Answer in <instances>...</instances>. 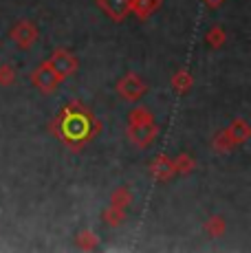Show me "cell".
Listing matches in <instances>:
<instances>
[{
	"instance_id": "277c9868",
	"label": "cell",
	"mask_w": 251,
	"mask_h": 253,
	"mask_svg": "<svg viewBox=\"0 0 251 253\" xmlns=\"http://www.w3.org/2000/svg\"><path fill=\"white\" fill-rule=\"evenodd\" d=\"M49 64H51V69L55 71V75L60 77V82L73 77L77 73V69H80L77 57L71 51H66V48H53V53L49 57Z\"/></svg>"
},
{
	"instance_id": "e0dca14e",
	"label": "cell",
	"mask_w": 251,
	"mask_h": 253,
	"mask_svg": "<svg viewBox=\"0 0 251 253\" xmlns=\"http://www.w3.org/2000/svg\"><path fill=\"white\" fill-rule=\"evenodd\" d=\"M75 245L80 247L82 251H93L99 247V236L93 229H82L75 236Z\"/></svg>"
},
{
	"instance_id": "ffe728a7",
	"label": "cell",
	"mask_w": 251,
	"mask_h": 253,
	"mask_svg": "<svg viewBox=\"0 0 251 253\" xmlns=\"http://www.w3.org/2000/svg\"><path fill=\"white\" fill-rule=\"evenodd\" d=\"M16 84V69H13V64H9V62H2L0 64V86H13Z\"/></svg>"
},
{
	"instance_id": "52a82bcc",
	"label": "cell",
	"mask_w": 251,
	"mask_h": 253,
	"mask_svg": "<svg viewBox=\"0 0 251 253\" xmlns=\"http://www.w3.org/2000/svg\"><path fill=\"white\" fill-rule=\"evenodd\" d=\"M106 18L113 22H124L130 16V0H95Z\"/></svg>"
},
{
	"instance_id": "3957f363",
	"label": "cell",
	"mask_w": 251,
	"mask_h": 253,
	"mask_svg": "<svg viewBox=\"0 0 251 253\" xmlns=\"http://www.w3.org/2000/svg\"><path fill=\"white\" fill-rule=\"evenodd\" d=\"M9 38L20 51H31L38 38H40V31H38V24L33 20H18L9 29Z\"/></svg>"
},
{
	"instance_id": "7a4b0ae2",
	"label": "cell",
	"mask_w": 251,
	"mask_h": 253,
	"mask_svg": "<svg viewBox=\"0 0 251 253\" xmlns=\"http://www.w3.org/2000/svg\"><path fill=\"white\" fill-rule=\"evenodd\" d=\"M115 90H117V95L122 97L124 101H130V104H137V101L143 99V95L148 92V84L146 80H143L139 73H126L122 80H117V84H115Z\"/></svg>"
},
{
	"instance_id": "7c38bea8",
	"label": "cell",
	"mask_w": 251,
	"mask_h": 253,
	"mask_svg": "<svg viewBox=\"0 0 251 253\" xmlns=\"http://www.w3.org/2000/svg\"><path fill=\"white\" fill-rule=\"evenodd\" d=\"M203 231L207 233L209 238H223L227 233V220L223 216H209L205 222H203Z\"/></svg>"
},
{
	"instance_id": "ba28073f",
	"label": "cell",
	"mask_w": 251,
	"mask_h": 253,
	"mask_svg": "<svg viewBox=\"0 0 251 253\" xmlns=\"http://www.w3.org/2000/svg\"><path fill=\"white\" fill-rule=\"evenodd\" d=\"M148 172L157 183H166L174 176V165H172V159L167 154H157V157L148 165Z\"/></svg>"
},
{
	"instance_id": "ac0fdd59",
	"label": "cell",
	"mask_w": 251,
	"mask_h": 253,
	"mask_svg": "<svg viewBox=\"0 0 251 253\" xmlns=\"http://www.w3.org/2000/svg\"><path fill=\"white\" fill-rule=\"evenodd\" d=\"M108 205H115L119 209H128L130 205H132V192H130L128 187H124V185H119V187H115L113 194H110Z\"/></svg>"
},
{
	"instance_id": "6da1fadb",
	"label": "cell",
	"mask_w": 251,
	"mask_h": 253,
	"mask_svg": "<svg viewBox=\"0 0 251 253\" xmlns=\"http://www.w3.org/2000/svg\"><path fill=\"white\" fill-rule=\"evenodd\" d=\"M104 130V124L82 101H69L60 108L53 119L49 121V132L55 139H60L71 152H82V148L97 139V134Z\"/></svg>"
},
{
	"instance_id": "8992f818",
	"label": "cell",
	"mask_w": 251,
	"mask_h": 253,
	"mask_svg": "<svg viewBox=\"0 0 251 253\" xmlns=\"http://www.w3.org/2000/svg\"><path fill=\"white\" fill-rule=\"evenodd\" d=\"M126 137H128V141L134 148L146 150L157 141L159 126H157V121H152V124H141V126H128V128H126Z\"/></svg>"
},
{
	"instance_id": "9a60e30c",
	"label": "cell",
	"mask_w": 251,
	"mask_h": 253,
	"mask_svg": "<svg viewBox=\"0 0 251 253\" xmlns=\"http://www.w3.org/2000/svg\"><path fill=\"white\" fill-rule=\"evenodd\" d=\"M227 42V31L223 24H214V27L207 29L205 33V44L209 48H220Z\"/></svg>"
},
{
	"instance_id": "d6986e66",
	"label": "cell",
	"mask_w": 251,
	"mask_h": 253,
	"mask_svg": "<svg viewBox=\"0 0 251 253\" xmlns=\"http://www.w3.org/2000/svg\"><path fill=\"white\" fill-rule=\"evenodd\" d=\"M154 115L150 108L146 106H134L132 110L128 113V126H141V124H152Z\"/></svg>"
},
{
	"instance_id": "8fae6325",
	"label": "cell",
	"mask_w": 251,
	"mask_h": 253,
	"mask_svg": "<svg viewBox=\"0 0 251 253\" xmlns=\"http://www.w3.org/2000/svg\"><path fill=\"white\" fill-rule=\"evenodd\" d=\"M170 86H172V90H174L176 95H187V92L192 90V86H194V77H192L190 71L181 69V71H176L174 75H172Z\"/></svg>"
},
{
	"instance_id": "5bb4252c",
	"label": "cell",
	"mask_w": 251,
	"mask_h": 253,
	"mask_svg": "<svg viewBox=\"0 0 251 253\" xmlns=\"http://www.w3.org/2000/svg\"><path fill=\"white\" fill-rule=\"evenodd\" d=\"M101 220H104L106 227H110V229H117V227L124 225L126 220V209H119L115 205H108L104 209V213H101Z\"/></svg>"
},
{
	"instance_id": "4fadbf2b",
	"label": "cell",
	"mask_w": 251,
	"mask_h": 253,
	"mask_svg": "<svg viewBox=\"0 0 251 253\" xmlns=\"http://www.w3.org/2000/svg\"><path fill=\"white\" fill-rule=\"evenodd\" d=\"M172 165H174V174H181V176H190L192 172L196 169V161L192 154L181 152L172 159Z\"/></svg>"
},
{
	"instance_id": "5b68a950",
	"label": "cell",
	"mask_w": 251,
	"mask_h": 253,
	"mask_svg": "<svg viewBox=\"0 0 251 253\" xmlns=\"http://www.w3.org/2000/svg\"><path fill=\"white\" fill-rule=\"evenodd\" d=\"M29 80H31L33 88H38L42 95H51V92L62 84L60 77L55 75V71L51 69L49 60H44L40 66H36V69L31 71V75H29Z\"/></svg>"
},
{
	"instance_id": "2e32d148",
	"label": "cell",
	"mask_w": 251,
	"mask_h": 253,
	"mask_svg": "<svg viewBox=\"0 0 251 253\" xmlns=\"http://www.w3.org/2000/svg\"><path fill=\"white\" fill-rule=\"evenodd\" d=\"M234 148H236V143L231 141L229 134H227V130H220V132H216L214 137H211V150H214L216 154H229Z\"/></svg>"
},
{
	"instance_id": "44dd1931",
	"label": "cell",
	"mask_w": 251,
	"mask_h": 253,
	"mask_svg": "<svg viewBox=\"0 0 251 253\" xmlns=\"http://www.w3.org/2000/svg\"><path fill=\"white\" fill-rule=\"evenodd\" d=\"M203 2H205V7H209V9H218L225 4V0H203Z\"/></svg>"
},
{
	"instance_id": "30bf717a",
	"label": "cell",
	"mask_w": 251,
	"mask_h": 253,
	"mask_svg": "<svg viewBox=\"0 0 251 253\" xmlns=\"http://www.w3.org/2000/svg\"><path fill=\"white\" fill-rule=\"evenodd\" d=\"M225 130H227V134H229L231 141H234L236 145H243L245 141L251 137V126H249V121H247V119H243V117L234 119Z\"/></svg>"
},
{
	"instance_id": "9c48e42d",
	"label": "cell",
	"mask_w": 251,
	"mask_h": 253,
	"mask_svg": "<svg viewBox=\"0 0 251 253\" xmlns=\"http://www.w3.org/2000/svg\"><path fill=\"white\" fill-rule=\"evenodd\" d=\"M161 2L163 0H130V13H134L141 22H146L159 11Z\"/></svg>"
}]
</instances>
